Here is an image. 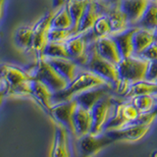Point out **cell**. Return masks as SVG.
I'll list each match as a JSON object with an SVG mask.
<instances>
[{"instance_id": "cell-4", "label": "cell", "mask_w": 157, "mask_h": 157, "mask_svg": "<svg viewBox=\"0 0 157 157\" xmlns=\"http://www.w3.org/2000/svg\"><path fill=\"white\" fill-rule=\"evenodd\" d=\"M85 68L94 72L108 82H110L113 85V88H115L121 80L118 64L113 63L102 57L93 45V40L90 42V56H88V60Z\"/></svg>"}, {"instance_id": "cell-5", "label": "cell", "mask_w": 157, "mask_h": 157, "mask_svg": "<svg viewBox=\"0 0 157 157\" xmlns=\"http://www.w3.org/2000/svg\"><path fill=\"white\" fill-rule=\"evenodd\" d=\"M150 61L140 55H132L123 58L118 64L120 77L131 85L134 82L146 80Z\"/></svg>"}, {"instance_id": "cell-18", "label": "cell", "mask_w": 157, "mask_h": 157, "mask_svg": "<svg viewBox=\"0 0 157 157\" xmlns=\"http://www.w3.org/2000/svg\"><path fill=\"white\" fill-rule=\"evenodd\" d=\"M46 60L61 74L63 77H65L69 82L75 80L76 77L80 74L82 69L81 66L77 61L70 57H45Z\"/></svg>"}, {"instance_id": "cell-3", "label": "cell", "mask_w": 157, "mask_h": 157, "mask_svg": "<svg viewBox=\"0 0 157 157\" xmlns=\"http://www.w3.org/2000/svg\"><path fill=\"white\" fill-rule=\"evenodd\" d=\"M33 78L27 70L7 65L4 74V82L7 86V96L32 98Z\"/></svg>"}, {"instance_id": "cell-8", "label": "cell", "mask_w": 157, "mask_h": 157, "mask_svg": "<svg viewBox=\"0 0 157 157\" xmlns=\"http://www.w3.org/2000/svg\"><path fill=\"white\" fill-rule=\"evenodd\" d=\"M78 105V101L76 99H72L65 102L55 103L53 104L49 116L54 122V124L62 125L69 130L75 140V127H74V113Z\"/></svg>"}, {"instance_id": "cell-22", "label": "cell", "mask_w": 157, "mask_h": 157, "mask_svg": "<svg viewBox=\"0 0 157 157\" xmlns=\"http://www.w3.org/2000/svg\"><path fill=\"white\" fill-rule=\"evenodd\" d=\"M135 29L136 27H130L129 29H127L123 32L110 34L115 38L123 58L135 55L134 40H132Z\"/></svg>"}, {"instance_id": "cell-13", "label": "cell", "mask_w": 157, "mask_h": 157, "mask_svg": "<svg viewBox=\"0 0 157 157\" xmlns=\"http://www.w3.org/2000/svg\"><path fill=\"white\" fill-rule=\"evenodd\" d=\"M55 134L51 147L50 156L52 157H69L73 155L72 139H74L67 128L55 124Z\"/></svg>"}, {"instance_id": "cell-38", "label": "cell", "mask_w": 157, "mask_h": 157, "mask_svg": "<svg viewBox=\"0 0 157 157\" xmlns=\"http://www.w3.org/2000/svg\"><path fill=\"white\" fill-rule=\"evenodd\" d=\"M66 2V0H53V7H59Z\"/></svg>"}, {"instance_id": "cell-20", "label": "cell", "mask_w": 157, "mask_h": 157, "mask_svg": "<svg viewBox=\"0 0 157 157\" xmlns=\"http://www.w3.org/2000/svg\"><path fill=\"white\" fill-rule=\"evenodd\" d=\"M105 14L107 15L112 29V33L110 34L123 32L131 27L127 15L122 10L119 3L117 1L106 4Z\"/></svg>"}, {"instance_id": "cell-16", "label": "cell", "mask_w": 157, "mask_h": 157, "mask_svg": "<svg viewBox=\"0 0 157 157\" xmlns=\"http://www.w3.org/2000/svg\"><path fill=\"white\" fill-rule=\"evenodd\" d=\"M105 13V3L103 0L98 1H90L86 11L80 22V26L78 29V33H90L94 27V24L102 14Z\"/></svg>"}, {"instance_id": "cell-17", "label": "cell", "mask_w": 157, "mask_h": 157, "mask_svg": "<svg viewBox=\"0 0 157 157\" xmlns=\"http://www.w3.org/2000/svg\"><path fill=\"white\" fill-rule=\"evenodd\" d=\"M74 127H75V140L82 136L90 134L93 126L92 110L78 104L74 113Z\"/></svg>"}, {"instance_id": "cell-36", "label": "cell", "mask_w": 157, "mask_h": 157, "mask_svg": "<svg viewBox=\"0 0 157 157\" xmlns=\"http://www.w3.org/2000/svg\"><path fill=\"white\" fill-rule=\"evenodd\" d=\"M6 66L7 64H1L0 65V83L4 81V74H5V70H6Z\"/></svg>"}, {"instance_id": "cell-31", "label": "cell", "mask_w": 157, "mask_h": 157, "mask_svg": "<svg viewBox=\"0 0 157 157\" xmlns=\"http://www.w3.org/2000/svg\"><path fill=\"white\" fill-rule=\"evenodd\" d=\"M112 33V29L110 26L109 20H108L107 15L104 13L97 19V21L94 24V27L91 32V34L93 36V38L103 36H108Z\"/></svg>"}, {"instance_id": "cell-21", "label": "cell", "mask_w": 157, "mask_h": 157, "mask_svg": "<svg viewBox=\"0 0 157 157\" xmlns=\"http://www.w3.org/2000/svg\"><path fill=\"white\" fill-rule=\"evenodd\" d=\"M157 39V29L136 26L132 40L136 55H141Z\"/></svg>"}, {"instance_id": "cell-7", "label": "cell", "mask_w": 157, "mask_h": 157, "mask_svg": "<svg viewBox=\"0 0 157 157\" xmlns=\"http://www.w3.org/2000/svg\"><path fill=\"white\" fill-rule=\"evenodd\" d=\"M57 8L58 7H53L52 10L33 24V36L31 52L34 55V60L42 56L44 49L49 42V31L51 29V22Z\"/></svg>"}, {"instance_id": "cell-26", "label": "cell", "mask_w": 157, "mask_h": 157, "mask_svg": "<svg viewBox=\"0 0 157 157\" xmlns=\"http://www.w3.org/2000/svg\"><path fill=\"white\" fill-rule=\"evenodd\" d=\"M33 36V25L19 28L15 33L14 41L18 48L31 52Z\"/></svg>"}, {"instance_id": "cell-33", "label": "cell", "mask_w": 157, "mask_h": 157, "mask_svg": "<svg viewBox=\"0 0 157 157\" xmlns=\"http://www.w3.org/2000/svg\"><path fill=\"white\" fill-rule=\"evenodd\" d=\"M140 56L148 59L149 61H154L157 60V39L149 45V47L146 48V50L141 54Z\"/></svg>"}, {"instance_id": "cell-2", "label": "cell", "mask_w": 157, "mask_h": 157, "mask_svg": "<svg viewBox=\"0 0 157 157\" xmlns=\"http://www.w3.org/2000/svg\"><path fill=\"white\" fill-rule=\"evenodd\" d=\"M27 72L33 78H37L48 86L54 93L63 90L69 85L67 78L63 77L43 56L36 59L33 65L28 69Z\"/></svg>"}, {"instance_id": "cell-30", "label": "cell", "mask_w": 157, "mask_h": 157, "mask_svg": "<svg viewBox=\"0 0 157 157\" xmlns=\"http://www.w3.org/2000/svg\"><path fill=\"white\" fill-rule=\"evenodd\" d=\"M137 26L157 29V2L152 1Z\"/></svg>"}, {"instance_id": "cell-10", "label": "cell", "mask_w": 157, "mask_h": 157, "mask_svg": "<svg viewBox=\"0 0 157 157\" xmlns=\"http://www.w3.org/2000/svg\"><path fill=\"white\" fill-rule=\"evenodd\" d=\"M152 125L132 123L118 130H111L104 132L114 141L123 142H136L142 140L151 130Z\"/></svg>"}, {"instance_id": "cell-11", "label": "cell", "mask_w": 157, "mask_h": 157, "mask_svg": "<svg viewBox=\"0 0 157 157\" xmlns=\"http://www.w3.org/2000/svg\"><path fill=\"white\" fill-rule=\"evenodd\" d=\"M140 112L130 101L125 99L123 102H117L115 114L107 125L105 132L118 130L129 124L136 122Z\"/></svg>"}, {"instance_id": "cell-27", "label": "cell", "mask_w": 157, "mask_h": 157, "mask_svg": "<svg viewBox=\"0 0 157 157\" xmlns=\"http://www.w3.org/2000/svg\"><path fill=\"white\" fill-rule=\"evenodd\" d=\"M157 92V81H149L144 80L132 83L130 88L124 95L125 99L136 95L147 94V93Z\"/></svg>"}, {"instance_id": "cell-29", "label": "cell", "mask_w": 157, "mask_h": 157, "mask_svg": "<svg viewBox=\"0 0 157 157\" xmlns=\"http://www.w3.org/2000/svg\"><path fill=\"white\" fill-rule=\"evenodd\" d=\"M42 56L45 57H70L65 41H49Z\"/></svg>"}, {"instance_id": "cell-12", "label": "cell", "mask_w": 157, "mask_h": 157, "mask_svg": "<svg viewBox=\"0 0 157 157\" xmlns=\"http://www.w3.org/2000/svg\"><path fill=\"white\" fill-rule=\"evenodd\" d=\"M88 33H77L66 42L67 50L70 58L77 61L81 66L85 67L90 56V45L92 40L87 39Z\"/></svg>"}, {"instance_id": "cell-23", "label": "cell", "mask_w": 157, "mask_h": 157, "mask_svg": "<svg viewBox=\"0 0 157 157\" xmlns=\"http://www.w3.org/2000/svg\"><path fill=\"white\" fill-rule=\"evenodd\" d=\"M110 88L111 87L109 86H101V87L92 88V90H87L86 92L82 93V94H80L78 96H77L75 99L78 101V104L92 110L93 106H94L103 96H105L109 93Z\"/></svg>"}, {"instance_id": "cell-6", "label": "cell", "mask_w": 157, "mask_h": 157, "mask_svg": "<svg viewBox=\"0 0 157 157\" xmlns=\"http://www.w3.org/2000/svg\"><path fill=\"white\" fill-rule=\"evenodd\" d=\"M117 102L113 96L108 93L103 96L92 108L93 126L90 132L95 135H100L105 132L107 125L113 118L116 110Z\"/></svg>"}, {"instance_id": "cell-40", "label": "cell", "mask_w": 157, "mask_h": 157, "mask_svg": "<svg viewBox=\"0 0 157 157\" xmlns=\"http://www.w3.org/2000/svg\"><path fill=\"white\" fill-rule=\"evenodd\" d=\"M152 1H156L157 2V0H152Z\"/></svg>"}, {"instance_id": "cell-19", "label": "cell", "mask_w": 157, "mask_h": 157, "mask_svg": "<svg viewBox=\"0 0 157 157\" xmlns=\"http://www.w3.org/2000/svg\"><path fill=\"white\" fill-rule=\"evenodd\" d=\"M54 92L48 86L37 78H33L32 81V99L36 101L42 109L49 114L53 105L52 97Z\"/></svg>"}, {"instance_id": "cell-24", "label": "cell", "mask_w": 157, "mask_h": 157, "mask_svg": "<svg viewBox=\"0 0 157 157\" xmlns=\"http://www.w3.org/2000/svg\"><path fill=\"white\" fill-rule=\"evenodd\" d=\"M127 100L130 101L140 113H147L157 108V92L136 95L127 98Z\"/></svg>"}, {"instance_id": "cell-9", "label": "cell", "mask_w": 157, "mask_h": 157, "mask_svg": "<svg viewBox=\"0 0 157 157\" xmlns=\"http://www.w3.org/2000/svg\"><path fill=\"white\" fill-rule=\"evenodd\" d=\"M77 148L82 156H93L104 149L106 146L115 142L106 132L95 135L90 132L76 140Z\"/></svg>"}, {"instance_id": "cell-32", "label": "cell", "mask_w": 157, "mask_h": 157, "mask_svg": "<svg viewBox=\"0 0 157 157\" xmlns=\"http://www.w3.org/2000/svg\"><path fill=\"white\" fill-rule=\"evenodd\" d=\"M77 33L73 29H56L51 28L49 31V41H67Z\"/></svg>"}, {"instance_id": "cell-25", "label": "cell", "mask_w": 157, "mask_h": 157, "mask_svg": "<svg viewBox=\"0 0 157 157\" xmlns=\"http://www.w3.org/2000/svg\"><path fill=\"white\" fill-rule=\"evenodd\" d=\"M91 0H66V6L73 19L74 26L73 29L78 33V29L80 26V22L86 11Z\"/></svg>"}, {"instance_id": "cell-28", "label": "cell", "mask_w": 157, "mask_h": 157, "mask_svg": "<svg viewBox=\"0 0 157 157\" xmlns=\"http://www.w3.org/2000/svg\"><path fill=\"white\" fill-rule=\"evenodd\" d=\"M74 22L70 13L68 11L66 3H64L61 6L57 8V11L54 15L51 22V28L56 29H73Z\"/></svg>"}, {"instance_id": "cell-34", "label": "cell", "mask_w": 157, "mask_h": 157, "mask_svg": "<svg viewBox=\"0 0 157 157\" xmlns=\"http://www.w3.org/2000/svg\"><path fill=\"white\" fill-rule=\"evenodd\" d=\"M146 80L149 81H157V60L150 61L148 72H147Z\"/></svg>"}, {"instance_id": "cell-39", "label": "cell", "mask_w": 157, "mask_h": 157, "mask_svg": "<svg viewBox=\"0 0 157 157\" xmlns=\"http://www.w3.org/2000/svg\"><path fill=\"white\" fill-rule=\"evenodd\" d=\"M92 1H98V0H92Z\"/></svg>"}, {"instance_id": "cell-37", "label": "cell", "mask_w": 157, "mask_h": 157, "mask_svg": "<svg viewBox=\"0 0 157 157\" xmlns=\"http://www.w3.org/2000/svg\"><path fill=\"white\" fill-rule=\"evenodd\" d=\"M6 0H0V21H1L2 16H3V12H4V4Z\"/></svg>"}, {"instance_id": "cell-15", "label": "cell", "mask_w": 157, "mask_h": 157, "mask_svg": "<svg viewBox=\"0 0 157 157\" xmlns=\"http://www.w3.org/2000/svg\"><path fill=\"white\" fill-rule=\"evenodd\" d=\"M127 15L131 27L139 25L151 0H116Z\"/></svg>"}, {"instance_id": "cell-14", "label": "cell", "mask_w": 157, "mask_h": 157, "mask_svg": "<svg viewBox=\"0 0 157 157\" xmlns=\"http://www.w3.org/2000/svg\"><path fill=\"white\" fill-rule=\"evenodd\" d=\"M93 45L102 57H104L105 59L113 63L119 64L123 59L115 38L110 34L96 37L93 40Z\"/></svg>"}, {"instance_id": "cell-35", "label": "cell", "mask_w": 157, "mask_h": 157, "mask_svg": "<svg viewBox=\"0 0 157 157\" xmlns=\"http://www.w3.org/2000/svg\"><path fill=\"white\" fill-rule=\"evenodd\" d=\"M7 96V86L5 82L3 81L0 83V105L2 104V102L4 100V98Z\"/></svg>"}, {"instance_id": "cell-1", "label": "cell", "mask_w": 157, "mask_h": 157, "mask_svg": "<svg viewBox=\"0 0 157 157\" xmlns=\"http://www.w3.org/2000/svg\"><path fill=\"white\" fill-rule=\"evenodd\" d=\"M101 86H109L113 88V85L110 82L83 67L75 80L69 82L66 88L54 93L52 97L53 104L75 99L83 92Z\"/></svg>"}]
</instances>
